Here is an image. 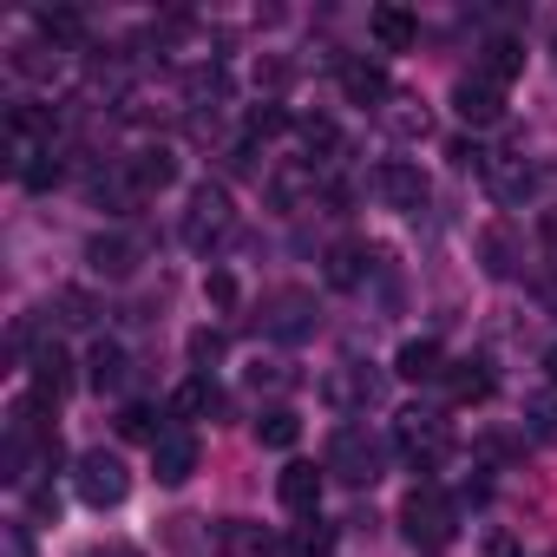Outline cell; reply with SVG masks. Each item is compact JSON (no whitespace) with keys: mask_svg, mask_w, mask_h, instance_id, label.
I'll return each mask as SVG.
<instances>
[{"mask_svg":"<svg viewBox=\"0 0 557 557\" xmlns=\"http://www.w3.org/2000/svg\"><path fill=\"white\" fill-rule=\"evenodd\" d=\"M329 472H335L342 485H374V479L387 472V446H381L368 426H335V440H329Z\"/></svg>","mask_w":557,"mask_h":557,"instance_id":"6da1fadb","label":"cell"},{"mask_svg":"<svg viewBox=\"0 0 557 557\" xmlns=\"http://www.w3.org/2000/svg\"><path fill=\"white\" fill-rule=\"evenodd\" d=\"M394 446L407 453V466H420V472H433L446 453H453V426L433 413V407H407L400 420H394Z\"/></svg>","mask_w":557,"mask_h":557,"instance_id":"7a4b0ae2","label":"cell"},{"mask_svg":"<svg viewBox=\"0 0 557 557\" xmlns=\"http://www.w3.org/2000/svg\"><path fill=\"white\" fill-rule=\"evenodd\" d=\"M230 230H236V203H230L223 184L203 177V184L190 190V210H184V243H190V249H216Z\"/></svg>","mask_w":557,"mask_h":557,"instance_id":"3957f363","label":"cell"},{"mask_svg":"<svg viewBox=\"0 0 557 557\" xmlns=\"http://www.w3.org/2000/svg\"><path fill=\"white\" fill-rule=\"evenodd\" d=\"M73 485H79V498H86L92 511H112V505H125V492H132V472H125V459H119V453L92 446V453H79V472H73Z\"/></svg>","mask_w":557,"mask_h":557,"instance_id":"277c9868","label":"cell"},{"mask_svg":"<svg viewBox=\"0 0 557 557\" xmlns=\"http://www.w3.org/2000/svg\"><path fill=\"white\" fill-rule=\"evenodd\" d=\"M400 531H407L420 550H440V544L459 531V518H453V505H446L440 492L420 485V492H407V505H400Z\"/></svg>","mask_w":557,"mask_h":557,"instance_id":"5b68a950","label":"cell"},{"mask_svg":"<svg viewBox=\"0 0 557 557\" xmlns=\"http://www.w3.org/2000/svg\"><path fill=\"white\" fill-rule=\"evenodd\" d=\"M256 322H262V335H275V342H309V335H315V296H309V289H275Z\"/></svg>","mask_w":557,"mask_h":557,"instance_id":"8992f818","label":"cell"},{"mask_svg":"<svg viewBox=\"0 0 557 557\" xmlns=\"http://www.w3.org/2000/svg\"><path fill=\"white\" fill-rule=\"evenodd\" d=\"M381 374L374 368H361V361H342V368H329V381H322V400L335 407V413H361V407H374L381 400Z\"/></svg>","mask_w":557,"mask_h":557,"instance_id":"52a82bcc","label":"cell"},{"mask_svg":"<svg viewBox=\"0 0 557 557\" xmlns=\"http://www.w3.org/2000/svg\"><path fill=\"white\" fill-rule=\"evenodd\" d=\"M86 262L106 275V283H125V275H138V262H145V236H132V230H99V236L86 243Z\"/></svg>","mask_w":557,"mask_h":557,"instance_id":"ba28073f","label":"cell"},{"mask_svg":"<svg viewBox=\"0 0 557 557\" xmlns=\"http://www.w3.org/2000/svg\"><path fill=\"white\" fill-rule=\"evenodd\" d=\"M262 190H269V210H302L309 197H322V171L309 158H289L262 177Z\"/></svg>","mask_w":557,"mask_h":557,"instance_id":"9c48e42d","label":"cell"},{"mask_svg":"<svg viewBox=\"0 0 557 557\" xmlns=\"http://www.w3.org/2000/svg\"><path fill=\"white\" fill-rule=\"evenodd\" d=\"M479 177H485V190H492L498 203H524V197L537 190V171H531L518 151H485V171H479Z\"/></svg>","mask_w":557,"mask_h":557,"instance_id":"30bf717a","label":"cell"},{"mask_svg":"<svg viewBox=\"0 0 557 557\" xmlns=\"http://www.w3.org/2000/svg\"><path fill=\"white\" fill-rule=\"evenodd\" d=\"M151 472H158V485H184L197 472V433L190 426H164V440L151 446Z\"/></svg>","mask_w":557,"mask_h":557,"instance_id":"8fae6325","label":"cell"},{"mask_svg":"<svg viewBox=\"0 0 557 557\" xmlns=\"http://www.w3.org/2000/svg\"><path fill=\"white\" fill-rule=\"evenodd\" d=\"M453 112H459L466 125H498V119H505V92H498L492 79L466 73V79L453 86Z\"/></svg>","mask_w":557,"mask_h":557,"instance_id":"7c38bea8","label":"cell"},{"mask_svg":"<svg viewBox=\"0 0 557 557\" xmlns=\"http://www.w3.org/2000/svg\"><path fill=\"white\" fill-rule=\"evenodd\" d=\"M374 184H381V197H387L394 210H420V203L433 197V184H426V171H420V164H407V158H387Z\"/></svg>","mask_w":557,"mask_h":557,"instance_id":"4fadbf2b","label":"cell"},{"mask_svg":"<svg viewBox=\"0 0 557 557\" xmlns=\"http://www.w3.org/2000/svg\"><path fill=\"white\" fill-rule=\"evenodd\" d=\"M342 92H348V106H387L394 99V79H387L381 60H348L342 66Z\"/></svg>","mask_w":557,"mask_h":557,"instance_id":"5bb4252c","label":"cell"},{"mask_svg":"<svg viewBox=\"0 0 557 557\" xmlns=\"http://www.w3.org/2000/svg\"><path fill=\"white\" fill-rule=\"evenodd\" d=\"M394 374H400V381H446V348H440L433 335H413V342H400Z\"/></svg>","mask_w":557,"mask_h":557,"instance_id":"9a60e30c","label":"cell"},{"mask_svg":"<svg viewBox=\"0 0 557 557\" xmlns=\"http://www.w3.org/2000/svg\"><path fill=\"white\" fill-rule=\"evenodd\" d=\"M275 498H283L296 518H315V505H322V472L315 466H283V479H275Z\"/></svg>","mask_w":557,"mask_h":557,"instance_id":"2e32d148","label":"cell"},{"mask_svg":"<svg viewBox=\"0 0 557 557\" xmlns=\"http://www.w3.org/2000/svg\"><path fill=\"white\" fill-rule=\"evenodd\" d=\"M66 368H73V361H66V348H60V342L34 348V394H40V407L66 400V387H73V374H66Z\"/></svg>","mask_w":557,"mask_h":557,"instance_id":"e0dca14e","label":"cell"},{"mask_svg":"<svg viewBox=\"0 0 557 557\" xmlns=\"http://www.w3.org/2000/svg\"><path fill=\"white\" fill-rule=\"evenodd\" d=\"M368 34H374L381 53H407V47L420 40V21H413L407 8H374V14H368Z\"/></svg>","mask_w":557,"mask_h":557,"instance_id":"ac0fdd59","label":"cell"},{"mask_svg":"<svg viewBox=\"0 0 557 557\" xmlns=\"http://www.w3.org/2000/svg\"><path fill=\"white\" fill-rule=\"evenodd\" d=\"M381 125H387V138H400V145H413V138H426V132H433V112H426L420 99H407V92H394V99L381 106Z\"/></svg>","mask_w":557,"mask_h":557,"instance_id":"d6986e66","label":"cell"},{"mask_svg":"<svg viewBox=\"0 0 557 557\" xmlns=\"http://www.w3.org/2000/svg\"><path fill=\"white\" fill-rule=\"evenodd\" d=\"M125 374H132L125 348H119V342H92V355H86V387H92V394H119Z\"/></svg>","mask_w":557,"mask_h":557,"instance_id":"ffe728a7","label":"cell"},{"mask_svg":"<svg viewBox=\"0 0 557 557\" xmlns=\"http://www.w3.org/2000/svg\"><path fill=\"white\" fill-rule=\"evenodd\" d=\"M479 256H485V275H518V262H524V249H518V230L511 223H492L485 236H479Z\"/></svg>","mask_w":557,"mask_h":557,"instance_id":"44dd1931","label":"cell"},{"mask_svg":"<svg viewBox=\"0 0 557 557\" xmlns=\"http://www.w3.org/2000/svg\"><path fill=\"white\" fill-rule=\"evenodd\" d=\"M34 27H40V40H47L53 53H66V47L86 40V14H79V8H40Z\"/></svg>","mask_w":557,"mask_h":557,"instance_id":"7402d4cb","label":"cell"},{"mask_svg":"<svg viewBox=\"0 0 557 557\" xmlns=\"http://www.w3.org/2000/svg\"><path fill=\"white\" fill-rule=\"evenodd\" d=\"M518 73H524V47H518V40H505V34H492V40L479 47V79L505 86V79H518Z\"/></svg>","mask_w":557,"mask_h":557,"instance_id":"603a6c76","label":"cell"},{"mask_svg":"<svg viewBox=\"0 0 557 557\" xmlns=\"http://www.w3.org/2000/svg\"><path fill=\"white\" fill-rule=\"evenodd\" d=\"M171 413H177V420H210V413H223L216 381H210V374H190V381L171 394Z\"/></svg>","mask_w":557,"mask_h":557,"instance_id":"cb8c5ba5","label":"cell"},{"mask_svg":"<svg viewBox=\"0 0 557 557\" xmlns=\"http://www.w3.org/2000/svg\"><path fill=\"white\" fill-rule=\"evenodd\" d=\"M92 203H106V210H138V203H145V190H138L132 164H119V171H99V177H92Z\"/></svg>","mask_w":557,"mask_h":557,"instance_id":"d4e9b609","label":"cell"},{"mask_svg":"<svg viewBox=\"0 0 557 557\" xmlns=\"http://www.w3.org/2000/svg\"><path fill=\"white\" fill-rule=\"evenodd\" d=\"M446 394H453L459 407L485 400V394H492V368H485V361H446Z\"/></svg>","mask_w":557,"mask_h":557,"instance_id":"484cf974","label":"cell"},{"mask_svg":"<svg viewBox=\"0 0 557 557\" xmlns=\"http://www.w3.org/2000/svg\"><path fill=\"white\" fill-rule=\"evenodd\" d=\"M8 66H14L21 79H34V86H53V73H60V53H53L47 40H21Z\"/></svg>","mask_w":557,"mask_h":557,"instance_id":"4316f807","label":"cell"},{"mask_svg":"<svg viewBox=\"0 0 557 557\" xmlns=\"http://www.w3.org/2000/svg\"><path fill=\"white\" fill-rule=\"evenodd\" d=\"M184 99H190L197 112H203V106L216 112V106L230 99V73H223L216 60H210V66H190V79H184Z\"/></svg>","mask_w":557,"mask_h":557,"instance_id":"83f0119b","label":"cell"},{"mask_svg":"<svg viewBox=\"0 0 557 557\" xmlns=\"http://www.w3.org/2000/svg\"><path fill=\"white\" fill-rule=\"evenodd\" d=\"M132 177H138V190L151 197V190H164V184L177 177V158H171L164 145H145V151L132 158Z\"/></svg>","mask_w":557,"mask_h":557,"instance_id":"f1b7e54d","label":"cell"},{"mask_svg":"<svg viewBox=\"0 0 557 557\" xmlns=\"http://www.w3.org/2000/svg\"><path fill=\"white\" fill-rule=\"evenodd\" d=\"M223 550L230 557H275V537L262 524H249V518H230L223 524Z\"/></svg>","mask_w":557,"mask_h":557,"instance_id":"f546056e","label":"cell"},{"mask_svg":"<svg viewBox=\"0 0 557 557\" xmlns=\"http://www.w3.org/2000/svg\"><path fill=\"white\" fill-rule=\"evenodd\" d=\"M296 132H302L309 164H335V158H342V132H335V119H302Z\"/></svg>","mask_w":557,"mask_h":557,"instance_id":"4dcf8cb0","label":"cell"},{"mask_svg":"<svg viewBox=\"0 0 557 557\" xmlns=\"http://www.w3.org/2000/svg\"><path fill=\"white\" fill-rule=\"evenodd\" d=\"M361 275H368V249L361 243H335L329 249V283L335 289H361Z\"/></svg>","mask_w":557,"mask_h":557,"instance_id":"1f68e13d","label":"cell"},{"mask_svg":"<svg viewBox=\"0 0 557 557\" xmlns=\"http://www.w3.org/2000/svg\"><path fill=\"white\" fill-rule=\"evenodd\" d=\"M256 440H262V446H275V453H289V446L302 440V420H296L289 407H269V413L256 420Z\"/></svg>","mask_w":557,"mask_h":557,"instance_id":"d6a6232c","label":"cell"},{"mask_svg":"<svg viewBox=\"0 0 557 557\" xmlns=\"http://www.w3.org/2000/svg\"><path fill=\"white\" fill-rule=\"evenodd\" d=\"M53 322H60V329H92V322H99V302H92L86 289H60V296H53Z\"/></svg>","mask_w":557,"mask_h":557,"instance_id":"836d02e7","label":"cell"},{"mask_svg":"<svg viewBox=\"0 0 557 557\" xmlns=\"http://www.w3.org/2000/svg\"><path fill=\"white\" fill-rule=\"evenodd\" d=\"M335 537H342V531L315 511V518H302V524H296V537H289V544H296L302 557H329V550H335Z\"/></svg>","mask_w":557,"mask_h":557,"instance_id":"e575fe53","label":"cell"},{"mask_svg":"<svg viewBox=\"0 0 557 557\" xmlns=\"http://www.w3.org/2000/svg\"><path fill=\"white\" fill-rule=\"evenodd\" d=\"M243 132H249V145H262V138H283V132H289V112L275 106V99H262V106H249V125H243Z\"/></svg>","mask_w":557,"mask_h":557,"instance_id":"d590c367","label":"cell"},{"mask_svg":"<svg viewBox=\"0 0 557 557\" xmlns=\"http://www.w3.org/2000/svg\"><path fill=\"white\" fill-rule=\"evenodd\" d=\"M223 348H230L223 329H190V368H197V374H210V368L223 361Z\"/></svg>","mask_w":557,"mask_h":557,"instance_id":"8d00e7d4","label":"cell"},{"mask_svg":"<svg viewBox=\"0 0 557 557\" xmlns=\"http://www.w3.org/2000/svg\"><path fill=\"white\" fill-rule=\"evenodd\" d=\"M119 433H125V440H145V446H158V440H164V426H158V413H151V407H125V413H119Z\"/></svg>","mask_w":557,"mask_h":557,"instance_id":"74e56055","label":"cell"},{"mask_svg":"<svg viewBox=\"0 0 557 557\" xmlns=\"http://www.w3.org/2000/svg\"><path fill=\"white\" fill-rule=\"evenodd\" d=\"M249 387H256V394H289L296 374H289V361H256V368H249Z\"/></svg>","mask_w":557,"mask_h":557,"instance_id":"f35d334b","label":"cell"},{"mask_svg":"<svg viewBox=\"0 0 557 557\" xmlns=\"http://www.w3.org/2000/svg\"><path fill=\"white\" fill-rule=\"evenodd\" d=\"M524 413H531V433H537L544 446H557V387H550V394H537Z\"/></svg>","mask_w":557,"mask_h":557,"instance_id":"ab89813d","label":"cell"},{"mask_svg":"<svg viewBox=\"0 0 557 557\" xmlns=\"http://www.w3.org/2000/svg\"><path fill=\"white\" fill-rule=\"evenodd\" d=\"M203 296H210V309H236V275L230 269H210L203 275Z\"/></svg>","mask_w":557,"mask_h":557,"instance_id":"60d3db41","label":"cell"},{"mask_svg":"<svg viewBox=\"0 0 557 557\" xmlns=\"http://www.w3.org/2000/svg\"><path fill=\"white\" fill-rule=\"evenodd\" d=\"M296 79V66L289 60H256V86H269V92H283Z\"/></svg>","mask_w":557,"mask_h":557,"instance_id":"b9f144b4","label":"cell"},{"mask_svg":"<svg viewBox=\"0 0 557 557\" xmlns=\"http://www.w3.org/2000/svg\"><path fill=\"white\" fill-rule=\"evenodd\" d=\"M479 557H524V550H518V537H511V531H485Z\"/></svg>","mask_w":557,"mask_h":557,"instance_id":"7bdbcfd3","label":"cell"},{"mask_svg":"<svg viewBox=\"0 0 557 557\" xmlns=\"http://www.w3.org/2000/svg\"><path fill=\"white\" fill-rule=\"evenodd\" d=\"M0 544H8V557H34V537H27V524H0Z\"/></svg>","mask_w":557,"mask_h":557,"instance_id":"ee69618b","label":"cell"},{"mask_svg":"<svg viewBox=\"0 0 557 557\" xmlns=\"http://www.w3.org/2000/svg\"><path fill=\"white\" fill-rule=\"evenodd\" d=\"M453 164H459V171H485V151H479L472 138H453Z\"/></svg>","mask_w":557,"mask_h":557,"instance_id":"f6af8a7d","label":"cell"},{"mask_svg":"<svg viewBox=\"0 0 557 557\" xmlns=\"http://www.w3.org/2000/svg\"><path fill=\"white\" fill-rule=\"evenodd\" d=\"M86 557H138V550H125V544H106V550H86Z\"/></svg>","mask_w":557,"mask_h":557,"instance_id":"bcb514c9","label":"cell"},{"mask_svg":"<svg viewBox=\"0 0 557 557\" xmlns=\"http://www.w3.org/2000/svg\"><path fill=\"white\" fill-rule=\"evenodd\" d=\"M544 374H550V387H557V348H550V355H544Z\"/></svg>","mask_w":557,"mask_h":557,"instance_id":"7dc6e473","label":"cell"}]
</instances>
